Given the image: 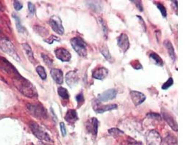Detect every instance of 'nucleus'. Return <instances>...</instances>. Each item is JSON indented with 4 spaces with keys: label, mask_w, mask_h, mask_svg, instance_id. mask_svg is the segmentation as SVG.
Instances as JSON below:
<instances>
[{
    "label": "nucleus",
    "mask_w": 193,
    "mask_h": 145,
    "mask_svg": "<svg viewBox=\"0 0 193 145\" xmlns=\"http://www.w3.org/2000/svg\"><path fill=\"white\" fill-rule=\"evenodd\" d=\"M109 74L108 69L104 67H99L93 71L92 77L97 80H104Z\"/></svg>",
    "instance_id": "2eb2a0df"
},
{
    "label": "nucleus",
    "mask_w": 193,
    "mask_h": 145,
    "mask_svg": "<svg viewBox=\"0 0 193 145\" xmlns=\"http://www.w3.org/2000/svg\"><path fill=\"white\" fill-rule=\"evenodd\" d=\"M0 49H1L3 52L8 53V55L12 56L14 59L20 61V57L17 52H16L13 44H12L8 39L4 38V37L0 38Z\"/></svg>",
    "instance_id": "7ed1b4c3"
},
{
    "label": "nucleus",
    "mask_w": 193,
    "mask_h": 145,
    "mask_svg": "<svg viewBox=\"0 0 193 145\" xmlns=\"http://www.w3.org/2000/svg\"><path fill=\"white\" fill-rule=\"evenodd\" d=\"M70 44L73 50L80 57H85L88 55L87 44L82 38L79 36L73 37L70 39Z\"/></svg>",
    "instance_id": "f03ea898"
},
{
    "label": "nucleus",
    "mask_w": 193,
    "mask_h": 145,
    "mask_svg": "<svg viewBox=\"0 0 193 145\" xmlns=\"http://www.w3.org/2000/svg\"><path fill=\"white\" fill-rule=\"evenodd\" d=\"M41 55H42V58H43V60H44V62H45L46 64L48 65V66H51V65H52L53 60L51 59L50 57H48L47 55H44V54H42Z\"/></svg>",
    "instance_id": "c85d7f7f"
},
{
    "label": "nucleus",
    "mask_w": 193,
    "mask_h": 145,
    "mask_svg": "<svg viewBox=\"0 0 193 145\" xmlns=\"http://www.w3.org/2000/svg\"><path fill=\"white\" fill-rule=\"evenodd\" d=\"M174 84V80L172 78H169L166 82H165L163 86H161V89L163 90H166L171 87V86Z\"/></svg>",
    "instance_id": "a878e982"
},
{
    "label": "nucleus",
    "mask_w": 193,
    "mask_h": 145,
    "mask_svg": "<svg viewBox=\"0 0 193 145\" xmlns=\"http://www.w3.org/2000/svg\"><path fill=\"white\" fill-rule=\"evenodd\" d=\"M117 90L115 89H110L101 93V94L99 95L98 99L99 102H107L109 100L114 99L117 97Z\"/></svg>",
    "instance_id": "9b49d317"
},
{
    "label": "nucleus",
    "mask_w": 193,
    "mask_h": 145,
    "mask_svg": "<svg viewBox=\"0 0 193 145\" xmlns=\"http://www.w3.org/2000/svg\"><path fill=\"white\" fill-rule=\"evenodd\" d=\"M127 145H142V143L140 142L136 141V140H135L131 137H128V139H127Z\"/></svg>",
    "instance_id": "473e14b6"
},
{
    "label": "nucleus",
    "mask_w": 193,
    "mask_h": 145,
    "mask_svg": "<svg viewBox=\"0 0 193 145\" xmlns=\"http://www.w3.org/2000/svg\"><path fill=\"white\" fill-rule=\"evenodd\" d=\"M85 127L89 134L96 137L98 133V128H99V121L96 118H90L86 122Z\"/></svg>",
    "instance_id": "1a4fd4ad"
},
{
    "label": "nucleus",
    "mask_w": 193,
    "mask_h": 145,
    "mask_svg": "<svg viewBox=\"0 0 193 145\" xmlns=\"http://www.w3.org/2000/svg\"><path fill=\"white\" fill-rule=\"evenodd\" d=\"M51 76L57 84H62L64 81L63 72L58 68H53L51 71Z\"/></svg>",
    "instance_id": "a211bd4d"
},
{
    "label": "nucleus",
    "mask_w": 193,
    "mask_h": 145,
    "mask_svg": "<svg viewBox=\"0 0 193 145\" xmlns=\"http://www.w3.org/2000/svg\"><path fill=\"white\" fill-rule=\"evenodd\" d=\"M15 78L18 81V87L19 89V91L23 95L30 98L37 97L36 88L30 81L26 80L25 78H23L20 75Z\"/></svg>",
    "instance_id": "f257e3e1"
},
{
    "label": "nucleus",
    "mask_w": 193,
    "mask_h": 145,
    "mask_svg": "<svg viewBox=\"0 0 193 145\" xmlns=\"http://www.w3.org/2000/svg\"><path fill=\"white\" fill-rule=\"evenodd\" d=\"M130 97L135 105H140L143 103L146 99V97L143 93L137 92V91H131L130 92Z\"/></svg>",
    "instance_id": "ddd939ff"
},
{
    "label": "nucleus",
    "mask_w": 193,
    "mask_h": 145,
    "mask_svg": "<svg viewBox=\"0 0 193 145\" xmlns=\"http://www.w3.org/2000/svg\"><path fill=\"white\" fill-rule=\"evenodd\" d=\"M54 53L57 59L60 60L62 62H69L71 60L72 55L70 52L63 47L56 49Z\"/></svg>",
    "instance_id": "9d476101"
},
{
    "label": "nucleus",
    "mask_w": 193,
    "mask_h": 145,
    "mask_svg": "<svg viewBox=\"0 0 193 145\" xmlns=\"http://www.w3.org/2000/svg\"><path fill=\"white\" fill-rule=\"evenodd\" d=\"M13 17L15 18L16 25H17V29H18V31H19L20 33H23V31H24V28H23V27L22 26V25L20 24L19 18L17 17V16H15V15H13Z\"/></svg>",
    "instance_id": "c756f323"
},
{
    "label": "nucleus",
    "mask_w": 193,
    "mask_h": 145,
    "mask_svg": "<svg viewBox=\"0 0 193 145\" xmlns=\"http://www.w3.org/2000/svg\"><path fill=\"white\" fill-rule=\"evenodd\" d=\"M58 94H59V97H62V99H67L69 97V94L68 91L64 87H59L58 88Z\"/></svg>",
    "instance_id": "5701e85b"
},
{
    "label": "nucleus",
    "mask_w": 193,
    "mask_h": 145,
    "mask_svg": "<svg viewBox=\"0 0 193 145\" xmlns=\"http://www.w3.org/2000/svg\"><path fill=\"white\" fill-rule=\"evenodd\" d=\"M161 137L156 130H150L146 134L147 145H161Z\"/></svg>",
    "instance_id": "0eeeda50"
},
{
    "label": "nucleus",
    "mask_w": 193,
    "mask_h": 145,
    "mask_svg": "<svg viewBox=\"0 0 193 145\" xmlns=\"http://www.w3.org/2000/svg\"><path fill=\"white\" fill-rule=\"evenodd\" d=\"M164 45L166 46L167 50H168L169 57L171 58V60H173V62H174L176 60V54H175V50H174V48L173 45H172L171 42L169 40H166L164 41Z\"/></svg>",
    "instance_id": "6ab92c4d"
},
{
    "label": "nucleus",
    "mask_w": 193,
    "mask_h": 145,
    "mask_svg": "<svg viewBox=\"0 0 193 145\" xmlns=\"http://www.w3.org/2000/svg\"><path fill=\"white\" fill-rule=\"evenodd\" d=\"M109 133L114 137H117L120 134H124V132H123L122 131H121L120 129H119V128H111V129H109Z\"/></svg>",
    "instance_id": "393cba45"
},
{
    "label": "nucleus",
    "mask_w": 193,
    "mask_h": 145,
    "mask_svg": "<svg viewBox=\"0 0 193 145\" xmlns=\"http://www.w3.org/2000/svg\"><path fill=\"white\" fill-rule=\"evenodd\" d=\"M162 115L164 120L166 121V122L168 123L172 129L175 131V132H177V123H176L174 117L171 114L166 113V112H162Z\"/></svg>",
    "instance_id": "dca6fc26"
},
{
    "label": "nucleus",
    "mask_w": 193,
    "mask_h": 145,
    "mask_svg": "<svg viewBox=\"0 0 193 145\" xmlns=\"http://www.w3.org/2000/svg\"><path fill=\"white\" fill-rule=\"evenodd\" d=\"M79 78L76 71H72L66 74V83L70 88L75 86L78 82Z\"/></svg>",
    "instance_id": "4468645a"
},
{
    "label": "nucleus",
    "mask_w": 193,
    "mask_h": 145,
    "mask_svg": "<svg viewBox=\"0 0 193 145\" xmlns=\"http://www.w3.org/2000/svg\"><path fill=\"white\" fill-rule=\"evenodd\" d=\"M64 120L69 124H74L78 120V113L75 110L69 109L64 116Z\"/></svg>",
    "instance_id": "f3484780"
},
{
    "label": "nucleus",
    "mask_w": 193,
    "mask_h": 145,
    "mask_svg": "<svg viewBox=\"0 0 193 145\" xmlns=\"http://www.w3.org/2000/svg\"><path fill=\"white\" fill-rule=\"evenodd\" d=\"M155 4H156L158 9L160 10V12H161L163 17L166 18L167 15V12H166V8H165V7L161 3H155Z\"/></svg>",
    "instance_id": "bb28decb"
},
{
    "label": "nucleus",
    "mask_w": 193,
    "mask_h": 145,
    "mask_svg": "<svg viewBox=\"0 0 193 145\" xmlns=\"http://www.w3.org/2000/svg\"><path fill=\"white\" fill-rule=\"evenodd\" d=\"M36 70L37 73H38V76L41 77V78L42 79V80H45L46 77H47V75H46V72L45 69H44V67L43 66H41V65H38V66L36 67Z\"/></svg>",
    "instance_id": "b1692460"
},
{
    "label": "nucleus",
    "mask_w": 193,
    "mask_h": 145,
    "mask_svg": "<svg viewBox=\"0 0 193 145\" xmlns=\"http://www.w3.org/2000/svg\"><path fill=\"white\" fill-rule=\"evenodd\" d=\"M148 116L150 117V118L156 119V120H158V121H160L161 119V116H160L159 115L157 114V113H149V114H148Z\"/></svg>",
    "instance_id": "e433bc0d"
},
{
    "label": "nucleus",
    "mask_w": 193,
    "mask_h": 145,
    "mask_svg": "<svg viewBox=\"0 0 193 145\" xmlns=\"http://www.w3.org/2000/svg\"><path fill=\"white\" fill-rule=\"evenodd\" d=\"M27 108L30 114L35 118H43L46 117V110L41 105L28 104L27 105Z\"/></svg>",
    "instance_id": "39448f33"
},
{
    "label": "nucleus",
    "mask_w": 193,
    "mask_h": 145,
    "mask_svg": "<svg viewBox=\"0 0 193 145\" xmlns=\"http://www.w3.org/2000/svg\"><path fill=\"white\" fill-rule=\"evenodd\" d=\"M100 52H101L102 55H103L106 60H111V54L110 52H109V48L106 45L101 46V48H100Z\"/></svg>",
    "instance_id": "4be33fe9"
},
{
    "label": "nucleus",
    "mask_w": 193,
    "mask_h": 145,
    "mask_svg": "<svg viewBox=\"0 0 193 145\" xmlns=\"http://www.w3.org/2000/svg\"><path fill=\"white\" fill-rule=\"evenodd\" d=\"M49 25L53 31L59 35H63L64 29L62 25V20L57 15H53L49 20Z\"/></svg>",
    "instance_id": "423d86ee"
},
{
    "label": "nucleus",
    "mask_w": 193,
    "mask_h": 145,
    "mask_svg": "<svg viewBox=\"0 0 193 145\" xmlns=\"http://www.w3.org/2000/svg\"><path fill=\"white\" fill-rule=\"evenodd\" d=\"M76 100L78 104V107H80V105H82L84 103L85 99H84V96H83V93L78 94L76 96Z\"/></svg>",
    "instance_id": "cd10ccee"
},
{
    "label": "nucleus",
    "mask_w": 193,
    "mask_h": 145,
    "mask_svg": "<svg viewBox=\"0 0 193 145\" xmlns=\"http://www.w3.org/2000/svg\"><path fill=\"white\" fill-rule=\"evenodd\" d=\"M30 128L32 131L33 134L35 135V137L38 138V139L42 140L45 142H50V136L48 134V133L43 129L42 127H41L36 123L31 122L30 123Z\"/></svg>",
    "instance_id": "20e7f679"
},
{
    "label": "nucleus",
    "mask_w": 193,
    "mask_h": 145,
    "mask_svg": "<svg viewBox=\"0 0 193 145\" xmlns=\"http://www.w3.org/2000/svg\"><path fill=\"white\" fill-rule=\"evenodd\" d=\"M14 8L16 10L19 11L23 8V4L19 1H14Z\"/></svg>",
    "instance_id": "c9c22d12"
},
{
    "label": "nucleus",
    "mask_w": 193,
    "mask_h": 145,
    "mask_svg": "<svg viewBox=\"0 0 193 145\" xmlns=\"http://www.w3.org/2000/svg\"><path fill=\"white\" fill-rule=\"evenodd\" d=\"M28 10L31 14H34L35 11H36V8H35L34 4L31 3V2H28Z\"/></svg>",
    "instance_id": "4c0bfd02"
},
{
    "label": "nucleus",
    "mask_w": 193,
    "mask_h": 145,
    "mask_svg": "<svg viewBox=\"0 0 193 145\" xmlns=\"http://www.w3.org/2000/svg\"><path fill=\"white\" fill-rule=\"evenodd\" d=\"M132 2H135V4H136L137 8H138L139 11H140V12L143 11V5H142V2L140 1H132Z\"/></svg>",
    "instance_id": "58836bf2"
},
{
    "label": "nucleus",
    "mask_w": 193,
    "mask_h": 145,
    "mask_svg": "<svg viewBox=\"0 0 193 145\" xmlns=\"http://www.w3.org/2000/svg\"><path fill=\"white\" fill-rule=\"evenodd\" d=\"M136 62V64H135V65H132V66L134 67V68H135V69H137V70H138V69H140V68H142V65L140 64V62L138 61V60H135V61Z\"/></svg>",
    "instance_id": "ea45409f"
},
{
    "label": "nucleus",
    "mask_w": 193,
    "mask_h": 145,
    "mask_svg": "<svg viewBox=\"0 0 193 145\" xmlns=\"http://www.w3.org/2000/svg\"><path fill=\"white\" fill-rule=\"evenodd\" d=\"M166 145H176V139L173 137H168L166 139Z\"/></svg>",
    "instance_id": "2f4dec72"
},
{
    "label": "nucleus",
    "mask_w": 193,
    "mask_h": 145,
    "mask_svg": "<svg viewBox=\"0 0 193 145\" xmlns=\"http://www.w3.org/2000/svg\"><path fill=\"white\" fill-rule=\"evenodd\" d=\"M54 41H60V39H58V37L54 36V35H52V36H51L48 39H45V40H44V41L47 42V43H48V44H52Z\"/></svg>",
    "instance_id": "72a5a7b5"
},
{
    "label": "nucleus",
    "mask_w": 193,
    "mask_h": 145,
    "mask_svg": "<svg viewBox=\"0 0 193 145\" xmlns=\"http://www.w3.org/2000/svg\"><path fill=\"white\" fill-rule=\"evenodd\" d=\"M23 49H24L25 52L27 55L30 61H31L33 63V64H34V63H35V58H34L33 53V51L31 50V46H30L27 43H24V44H23Z\"/></svg>",
    "instance_id": "aec40b11"
},
{
    "label": "nucleus",
    "mask_w": 193,
    "mask_h": 145,
    "mask_svg": "<svg viewBox=\"0 0 193 145\" xmlns=\"http://www.w3.org/2000/svg\"><path fill=\"white\" fill-rule=\"evenodd\" d=\"M118 107L117 105L116 104H110L106 105H101L100 104L99 101H94L93 102V108L94 110L96 112V113H104L106 111H110L112 110H115Z\"/></svg>",
    "instance_id": "6e6552de"
},
{
    "label": "nucleus",
    "mask_w": 193,
    "mask_h": 145,
    "mask_svg": "<svg viewBox=\"0 0 193 145\" xmlns=\"http://www.w3.org/2000/svg\"><path fill=\"white\" fill-rule=\"evenodd\" d=\"M99 22L100 23V24H101V26L102 28V29H103L104 34L106 35L107 34V26H106L105 22H104V20L102 19V18H99Z\"/></svg>",
    "instance_id": "7c9ffc66"
},
{
    "label": "nucleus",
    "mask_w": 193,
    "mask_h": 145,
    "mask_svg": "<svg viewBox=\"0 0 193 145\" xmlns=\"http://www.w3.org/2000/svg\"><path fill=\"white\" fill-rule=\"evenodd\" d=\"M117 45L123 52H126L130 48V41L127 34H121L117 38Z\"/></svg>",
    "instance_id": "f8f14e48"
},
{
    "label": "nucleus",
    "mask_w": 193,
    "mask_h": 145,
    "mask_svg": "<svg viewBox=\"0 0 193 145\" xmlns=\"http://www.w3.org/2000/svg\"><path fill=\"white\" fill-rule=\"evenodd\" d=\"M150 58L155 65H159V66H163V65H164V62H163L161 57L155 52H151L150 54Z\"/></svg>",
    "instance_id": "412c9836"
},
{
    "label": "nucleus",
    "mask_w": 193,
    "mask_h": 145,
    "mask_svg": "<svg viewBox=\"0 0 193 145\" xmlns=\"http://www.w3.org/2000/svg\"><path fill=\"white\" fill-rule=\"evenodd\" d=\"M40 145H49V144H44V143H41Z\"/></svg>",
    "instance_id": "a19ab883"
},
{
    "label": "nucleus",
    "mask_w": 193,
    "mask_h": 145,
    "mask_svg": "<svg viewBox=\"0 0 193 145\" xmlns=\"http://www.w3.org/2000/svg\"><path fill=\"white\" fill-rule=\"evenodd\" d=\"M59 126H60V130H61V133H62V137H66L67 131H66V128H65L64 123L63 122H61L59 124Z\"/></svg>",
    "instance_id": "f704fd0d"
}]
</instances>
